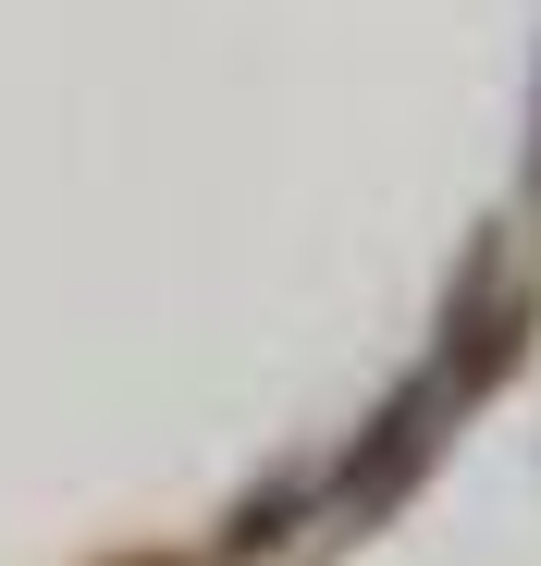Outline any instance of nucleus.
Here are the masks:
<instances>
[{"mask_svg":"<svg viewBox=\"0 0 541 566\" xmlns=\"http://www.w3.org/2000/svg\"><path fill=\"white\" fill-rule=\"evenodd\" d=\"M529 185H541V148H529Z\"/></svg>","mask_w":541,"mask_h":566,"instance_id":"1","label":"nucleus"}]
</instances>
